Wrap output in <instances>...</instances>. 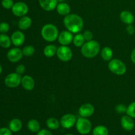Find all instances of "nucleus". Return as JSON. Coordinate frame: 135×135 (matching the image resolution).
<instances>
[{
	"label": "nucleus",
	"mask_w": 135,
	"mask_h": 135,
	"mask_svg": "<svg viewBox=\"0 0 135 135\" xmlns=\"http://www.w3.org/2000/svg\"><path fill=\"white\" fill-rule=\"evenodd\" d=\"M63 23L67 30L74 34L80 32L84 26L83 18L76 14H69L63 19Z\"/></svg>",
	"instance_id": "1"
},
{
	"label": "nucleus",
	"mask_w": 135,
	"mask_h": 135,
	"mask_svg": "<svg viewBox=\"0 0 135 135\" xmlns=\"http://www.w3.org/2000/svg\"><path fill=\"white\" fill-rule=\"evenodd\" d=\"M100 44L95 40H90L85 42L81 47V53L86 58H93L100 52Z\"/></svg>",
	"instance_id": "2"
},
{
	"label": "nucleus",
	"mask_w": 135,
	"mask_h": 135,
	"mask_svg": "<svg viewBox=\"0 0 135 135\" xmlns=\"http://www.w3.org/2000/svg\"><path fill=\"white\" fill-rule=\"evenodd\" d=\"M41 35L44 40L47 42H52L56 40L59 36V31L56 26L53 24H47L42 27Z\"/></svg>",
	"instance_id": "3"
},
{
	"label": "nucleus",
	"mask_w": 135,
	"mask_h": 135,
	"mask_svg": "<svg viewBox=\"0 0 135 135\" xmlns=\"http://www.w3.org/2000/svg\"><path fill=\"white\" fill-rule=\"evenodd\" d=\"M108 69L113 73L117 75H124L127 71V67L125 63L118 59H113L109 61Z\"/></svg>",
	"instance_id": "4"
},
{
	"label": "nucleus",
	"mask_w": 135,
	"mask_h": 135,
	"mask_svg": "<svg viewBox=\"0 0 135 135\" xmlns=\"http://www.w3.org/2000/svg\"><path fill=\"white\" fill-rule=\"evenodd\" d=\"M76 128L77 131L81 134H88L92 129V123L88 119L80 117L76 120Z\"/></svg>",
	"instance_id": "5"
},
{
	"label": "nucleus",
	"mask_w": 135,
	"mask_h": 135,
	"mask_svg": "<svg viewBox=\"0 0 135 135\" xmlns=\"http://www.w3.org/2000/svg\"><path fill=\"white\" fill-rule=\"evenodd\" d=\"M56 55L61 61L67 62L72 59L73 52L71 48L68 46L61 45L59 47H57Z\"/></svg>",
	"instance_id": "6"
},
{
	"label": "nucleus",
	"mask_w": 135,
	"mask_h": 135,
	"mask_svg": "<svg viewBox=\"0 0 135 135\" xmlns=\"http://www.w3.org/2000/svg\"><path fill=\"white\" fill-rule=\"evenodd\" d=\"M21 75L17 73H10L5 77V84L9 88H16L21 84Z\"/></svg>",
	"instance_id": "7"
},
{
	"label": "nucleus",
	"mask_w": 135,
	"mask_h": 135,
	"mask_svg": "<svg viewBox=\"0 0 135 135\" xmlns=\"http://www.w3.org/2000/svg\"><path fill=\"white\" fill-rule=\"evenodd\" d=\"M13 14L17 17H22L26 15L28 12V7L25 3L19 1L14 3L11 9Z\"/></svg>",
	"instance_id": "8"
},
{
	"label": "nucleus",
	"mask_w": 135,
	"mask_h": 135,
	"mask_svg": "<svg viewBox=\"0 0 135 135\" xmlns=\"http://www.w3.org/2000/svg\"><path fill=\"white\" fill-rule=\"evenodd\" d=\"M76 120L75 115L72 113H67L61 118L60 125L65 129H71L76 125Z\"/></svg>",
	"instance_id": "9"
},
{
	"label": "nucleus",
	"mask_w": 135,
	"mask_h": 135,
	"mask_svg": "<svg viewBox=\"0 0 135 135\" xmlns=\"http://www.w3.org/2000/svg\"><path fill=\"white\" fill-rule=\"evenodd\" d=\"M22 55H23L22 50H21L18 47H14V48L11 49L7 54V59L12 63L19 61L22 59Z\"/></svg>",
	"instance_id": "10"
},
{
	"label": "nucleus",
	"mask_w": 135,
	"mask_h": 135,
	"mask_svg": "<svg viewBox=\"0 0 135 135\" xmlns=\"http://www.w3.org/2000/svg\"><path fill=\"white\" fill-rule=\"evenodd\" d=\"M58 41L62 46H68L73 40V33L69 30L61 32L58 36Z\"/></svg>",
	"instance_id": "11"
},
{
	"label": "nucleus",
	"mask_w": 135,
	"mask_h": 135,
	"mask_svg": "<svg viewBox=\"0 0 135 135\" xmlns=\"http://www.w3.org/2000/svg\"><path fill=\"white\" fill-rule=\"evenodd\" d=\"M94 107L91 104H84L80 107L79 109V113L80 117H89L94 113Z\"/></svg>",
	"instance_id": "12"
},
{
	"label": "nucleus",
	"mask_w": 135,
	"mask_h": 135,
	"mask_svg": "<svg viewBox=\"0 0 135 135\" xmlns=\"http://www.w3.org/2000/svg\"><path fill=\"white\" fill-rule=\"evenodd\" d=\"M11 42L15 46H21L25 41V36L21 31L17 30L14 32L11 35Z\"/></svg>",
	"instance_id": "13"
},
{
	"label": "nucleus",
	"mask_w": 135,
	"mask_h": 135,
	"mask_svg": "<svg viewBox=\"0 0 135 135\" xmlns=\"http://www.w3.org/2000/svg\"><path fill=\"white\" fill-rule=\"evenodd\" d=\"M41 7L47 11H51L56 9L58 1L57 0H38Z\"/></svg>",
	"instance_id": "14"
},
{
	"label": "nucleus",
	"mask_w": 135,
	"mask_h": 135,
	"mask_svg": "<svg viewBox=\"0 0 135 135\" xmlns=\"http://www.w3.org/2000/svg\"><path fill=\"white\" fill-rule=\"evenodd\" d=\"M121 125L123 129L128 131H132L134 127V122L133 118L127 115L122 117L121 119Z\"/></svg>",
	"instance_id": "15"
},
{
	"label": "nucleus",
	"mask_w": 135,
	"mask_h": 135,
	"mask_svg": "<svg viewBox=\"0 0 135 135\" xmlns=\"http://www.w3.org/2000/svg\"><path fill=\"white\" fill-rule=\"evenodd\" d=\"M21 84L25 90L28 91L34 89V86H35L34 80L32 76H29V75H25L23 77H22Z\"/></svg>",
	"instance_id": "16"
},
{
	"label": "nucleus",
	"mask_w": 135,
	"mask_h": 135,
	"mask_svg": "<svg viewBox=\"0 0 135 135\" xmlns=\"http://www.w3.org/2000/svg\"><path fill=\"white\" fill-rule=\"evenodd\" d=\"M120 19L126 25H132L134 21V17L131 12L129 11H123L120 14Z\"/></svg>",
	"instance_id": "17"
},
{
	"label": "nucleus",
	"mask_w": 135,
	"mask_h": 135,
	"mask_svg": "<svg viewBox=\"0 0 135 135\" xmlns=\"http://www.w3.org/2000/svg\"><path fill=\"white\" fill-rule=\"evenodd\" d=\"M56 9L57 13L60 15L65 16V17L70 14V12H71V7H70L69 5L65 2L58 3L57 5Z\"/></svg>",
	"instance_id": "18"
},
{
	"label": "nucleus",
	"mask_w": 135,
	"mask_h": 135,
	"mask_svg": "<svg viewBox=\"0 0 135 135\" xmlns=\"http://www.w3.org/2000/svg\"><path fill=\"white\" fill-rule=\"evenodd\" d=\"M31 25L32 19L26 15L21 17L18 22V26L21 30H26L30 27Z\"/></svg>",
	"instance_id": "19"
},
{
	"label": "nucleus",
	"mask_w": 135,
	"mask_h": 135,
	"mask_svg": "<svg viewBox=\"0 0 135 135\" xmlns=\"http://www.w3.org/2000/svg\"><path fill=\"white\" fill-rule=\"evenodd\" d=\"M9 129L12 132L17 133L22 129V122L18 119H13L9 123Z\"/></svg>",
	"instance_id": "20"
},
{
	"label": "nucleus",
	"mask_w": 135,
	"mask_h": 135,
	"mask_svg": "<svg viewBox=\"0 0 135 135\" xmlns=\"http://www.w3.org/2000/svg\"><path fill=\"white\" fill-rule=\"evenodd\" d=\"M113 53L112 49L109 47H105L101 51L102 58L105 61H109L113 57Z\"/></svg>",
	"instance_id": "21"
},
{
	"label": "nucleus",
	"mask_w": 135,
	"mask_h": 135,
	"mask_svg": "<svg viewBox=\"0 0 135 135\" xmlns=\"http://www.w3.org/2000/svg\"><path fill=\"white\" fill-rule=\"evenodd\" d=\"M28 129L33 133H38L40 131V124L37 120L30 119L27 124Z\"/></svg>",
	"instance_id": "22"
},
{
	"label": "nucleus",
	"mask_w": 135,
	"mask_h": 135,
	"mask_svg": "<svg viewBox=\"0 0 135 135\" xmlns=\"http://www.w3.org/2000/svg\"><path fill=\"white\" fill-rule=\"evenodd\" d=\"M57 50V48L55 45H48L45 47L44 50V54L47 57H51L56 54Z\"/></svg>",
	"instance_id": "23"
},
{
	"label": "nucleus",
	"mask_w": 135,
	"mask_h": 135,
	"mask_svg": "<svg viewBox=\"0 0 135 135\" xmlns=\"http://www.w3.org/2000/svg\"><path fill=\"white\" fill-rule=\"evenodd\" d=\"M11 44V39L5 34H0V46L4 48H9Z\"/></svg>",
	"instance_id": "24"
},
{
	"label": "nucleus",
	"mask_w": 135,
	"mask_h": 135,
	"mask_svg": "<svg viewBox=\"0 0 135 135\" xmlns=\"http://www.w3.org/2000/svg\"><path fill=\"white\" fill-rule=\"evenodd\" d=\"M46 125L47 127L51 130H56L59 127L60 122H59V121L56 118L50 117L46 121Z\"/></svg>",
	"instance_id": "25"
},
{
	"label": "nucleus",
	"mask_w": 135,
	"mask_h": 135,
	"mask_svg": "<svg viewBox=\"0 0 135 135\" xmlns=\"http://www.w3.org/2000/svg\"><path fill=\"white\" fill-rule=\"evenodd\" d=\"M93 135H108L109 131L107 127L104 125H98L94 127L92 131Z\"/></svg>",
	"instance_id": "26"
},
{
	"label": "nucleus",
	"mask_w": 135,
	"mask_h": 135,
	"mask_svg": "<svg viewBox=\"0 0 135 135\" xmlns=\"http://www.w3.org/2000/svg\"><path fill=\"white\" fill-rule=\"evenodd\" d=\"M85 39H84V36H83V34H80V33H78L76 34L75 36L73 37V42L74 45H75L76 47H82V46L84 45V44L85 43Z\"/></svg>",
	"instance_id": "27"
},
{
	"label": "nucleus",
	"mask_w": 135,
	"mask_h": 135,
	"mask_svg": "<svg viewBox=\"0 0 135 135\" xmlns=\"http://www.w3.org/2000/svg\"><path fill=\"white\" fill-rule=\"evenodd\" d=\"M35 52V48L32 46H27L22 50V54L25 56L30 57Z\"/></svg>",
	"instance_id": "28"
},
{
	"label": "nucleus",
	"mask_w": 135,
	"mask_h": 135,
	"mask_svg": "<svg viewBox=\"0 0 135 135\" xmlns=\"http://www.w3.org/2000/svg\"><path fill=\"white\" fill-rule=\"evenodd\" d=\"M126 113L132 118H135V102L129 104L127 108Z\"/></svg>",
	"instance_id": "29"
},
{
	"label": "nucleus",
	"mask_w": 135,
	"mask_h": 135,
	"mask_svg": "<svg viewBox=\"0 0 135 135\" xmlns=\"http://www.w3.org/2000/svg\"><path fill=\"white\" fill-rule=\"evenodd\" d=\"M13 5H14V2L13 0H2L1 1V5L3 7L6 9H12Z\"/></svg>",
	"instance_id": "30"
},
{
	"label": "nucleus",
	"mask_w": 135,
	"mask_h": 135,
	"mask_svg": "<svg viewBox=\"0 0 135 135\" xmlns=\"http://www.w3.org/2000/svg\"><path fill=\"white\" fill-rule=\"evenodd\" d=\"M9 24L7 23V22H1L0 23V32L2 33V34H5V33L7 32L9 30Z\"/></svg>",
	"instance_id": "31"
},
{
	"label": "nucleus",
	"mask_w": 135,
	"mask_h": 135,
	"mask_svg": "<svg viewBox=\"0 0 135 135\" xmlns=\"http://www.w3.org/2000/svg\"><path fill=\"white\" fill-rule=\"evenodd\" d=\"M127 107L125 106L124 104H120L116 106L115 110L119 113H125L127 112Z\"/></svg>",
	"instance_id": "32"
},
{
	"label": "nucleus",
	"mask_w": 135,
	"mask_h": 135,
	"mask_svg": "<svg viewBox=\"0 0 135 135\" xmlns=\"http://www.w3.org/2000/svg\"><path fill=\"white\" fill-rule=\"evenodd\" d=\"M83 36H84L85 40L88 42V41L92 40V38H93L94 36L90 30H86L84 32V34H83Z\"/></svg>",
	"instance_id": "33"
},
{
	"label": "nucleus",
	"mask_w": 135,
	"mask_h": 135,
	"mask_svg": "<svg viewBox=\"0 0 135 135\" xmlns=\"http://www.w3.org/2000/svg\"><path fill=\"white\" fill-rule=\"evenodd\" d=\"M0 135H12V131L8 128H1L0 129Z\"/></svg>",
	"instance_id": "34"
},
{
	"label": "nucleus",
	"mask_w": 135,
	"mask_h": 135,
	"mask_svg": "<svg viewBox=\"0 0 135 135\" xmlns=\"http://www.w3.org/2000/svg\"><path fill=\"white\" fill-rule=\"evenodd\" d=\"M25 66L24 65L21 64V65H18V66L16 68V73L19 75H22V74L25 73Z\"/></svg>",
	"instance_id": "35"
},
{
	"label": "nucleus",
	"mask_w": 135,
	"mask_h": 135,
	"mask_svg": "<svg viewBox=\"0 0 135 135\" xmlns=\"http://www.w3.org/2000/svg\"><path fill=\"white\" fill-rule=\"evenodd\" d=\"M126 30L129 35H133V34H134V33L135 32V28L134 26L132 25H128L127 26Z\"/></svg>",
	"instance_id": "36"
},
{
	"label": "nucleus",
	"mask_w": 135,
	"mask_h": 135,
	"mask_svg": "<svg viewBox=\"0 0 135 135\" xmlns=\"http://www.w3.org/2000/svg\"><path fill=\"white\" fill-rule=\"evenodd\" d=\"M37 135H53V134L50 131L47 130V129H42V130L39 131L38 132Z\"/></svg>",
	"instance_id": "37"
},
{
	"label": "nucleus",
	"mask_w": 135,
	"mask_h": 135,
	"mask_svg": "<svg viewBox=\"0 0 135 135\" xmlns=\"http://www.w3.org/2000/svg\"><path fill=\"white\" fill-rule=\"evenodd\" d=\"M131 59L132 62L135 65V48L132 51L131 54Z\"/></svg>",
	"instance_id": "38"
},
{
	"label": "nucleus",
	"mask_w": 135,
	"mask_h": 135,
	"mask_svg": "<svg viewBox=\"0 0 135 135\" xmlns=\"http://www.w3.org/2000/svg\"><path fill=\"white\" fill-rule=\"evenodd\" d=\"M1 73H2V67H1V65H0V75H1Z\"/></svg>",
	"instance_id": "39"
},
{
	"label": "nucleus",
	"mask_w": 135,
	"mask_h": 135,
	"mask_svg": "<svg viewBox=\"0 0 135 135\" xmlns=\"http://www.w3.org/2000/svg\"><path fill=\"white\" fill-rule=\"evenodd\" d=\"M57 1L58 2H59V3H61V2H64L65 0H57Z\"/></svg>",
	"instance_id": "40"
},
{
	"label": "nucleus",
	"mask_w": 135,
	"mask_h": 135,
	"mask_svg": "<svg viewBox=\"0 0 135 135\" xmlns=\"http://www.w3.org/2000/svg\"><path fill=\"white\" fill-rule=\"evenodd\" d=\"M65 135H73V134H65Z\"/></svg>",
	"instance_id": "41"
}]
</instances>
